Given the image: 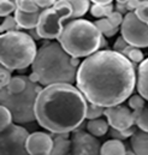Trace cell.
Returning a JSON list of instances; mask_svg holds the SVG:
<instances>
[{
	"label": "cell",
	"mask_w": 148,
	"mask_h": 155,
	"mask_svg": "<svg viewBox=\"0 0 148 155\" xmlns=\"http://www.w3.org/2000/svg\"><path fill=\"white\" fill-rule=\"evenodd\" d=\"M72 16V6L70 1H56L49 8L42 10L36 31L40 39L58 40L60 38L65 22Z\"/></svg>",
	"instance_id": "cell-7"
},
{
	"label": "cell",
	"mask_w": 148,
	"mask_h": 155,
	"mask_svg": "<svg viewBox=\"0 0 148 155\" xmlns=\"http://www.w3.org/2000/svg\"><path fill=\"white\" fill-rule=\"evenodd\" d=\"M104 35L88 19L69 21L58 39L64 51L75 58H88L101 48Z\"/></svg>",
	"instance_id": "cell-4"
},
{
	"label": "cell",
	"mask_w": 148,
	"mask_h": 155,
	"mask_svg": "<svg viewBox=\"0 0 148 155\" xmlns=\"http://www.w3.org/2000/svg\"><path fill=\"white\" fill-rule=\"evenodd\" d=\"M122 38L130 46L137 48L148 47V25L142 23L135 12H129L120 27Z\"/></svg>",
	"instance_id": "cell-9"
},
{
	"label": "cell",
	"mask_w": 148,
	"mask_h": 155,
	"mask_svg": "<svg viewBox=\"0 0 148 155\" xmlns=\"http://www.w3.org/2000/svg\"><path fill=\"white\" fill-rule=\"evenodd\" d=\"M25 87H27V76H15L12 77L6 89L11 94H19L25 89Z\"/></svg>",
	"instance_id": "cell-23"
},
{
	"label": "cell",
	"mask_w": 148,
	"mask_h": 155,
	"mask_svg": "<svg viewBox=\"0 0 148 155\" xmlns=\"http://www.w3.org/2000/svg\"><path fill=\"white\" fill-rule=\"evenodd\" d=\"M1 66L10 71L25 70L33 65L37 54L35 40L28 33L12 31L1 34Z\"/></svg>",
	"instance_id": "cell-5"
},
{
	"label": "cell",
	"mask_w": 148,
	"mask_h": 155,
	"mask_svg": "<svg viewBox=\"0 0 148 155\" xmlns=\"http://www.w3.org/2000/svg\"><path fill=\"white\" fill-rule=\"evenodd\" d=\"M29 135L28 130L18 124H11L1 130V155H29L27 149Z\"/></svg>",
	"instance_id": "cell-8"
},
{
	"label": "cell",
	"mask_w": 148,
	"mask_h": 155,
	"mask_svg": "<svg viewBox=\"0 0 148 155\" xmlns=\"http://www.w3.org/2000/svg\"><path fill=\"white\" fill-rule=\"evenodd\" d=\"M146 100L140 95V94H134L128 99V107L134 112V111H140L145 108Z\"/></svg>",
	"instance_id": "cell-26"
},
{
	"label": "cell",
	"mask_w": 148,
	"mask_h": 155,
	"mask_svg": "<svg viewBox=\"0 0 148 155\" xmlns=\"http://www.w3.org/2000/svg\"><path fill=\"white\" fill-rule=\"evenodd\" d=\"M130 146L136 155H148V132L142 130L135 131L130 137Z\"/></svg>",
	"instance_id": "cell-15"
},
{
	"label": "cell",
	"mask_w": 148,
	"mask_h": 155,
	"mask_svg": "<svg viewBox=\"0 0 148 155\" xmlns=\"http://www.w3.org/2000/svg\"><path fill=\"white\" fill-rule=\"evenodd\" d=\"M94 24H95V27L99 29V31H100L103 35H105L106 38H112V36H114V35L120 30L119 28H114L111 23L109 22L107 18L98 19V21L94 22Z\"/></svg>",
	"instance_id": "cell-20"
},
{
	"label": "cell",
	"mask_w": 148,
	"mask_h": 155,
	"mask_svg": "<svg viewBox=\"0 0 148 155\" xmlns=\"http://www.w3.org/2000/svg\"><path fill=\"white\" fill-rule=\"evenodd\" d=\"M134 64L113 49H103L86 58L77 71L76 87L89 104L109 108L122 105L135 89Z\"/></svg>",
	"instance_id": "cell-1"
},
{
	"label": "cell",
	"mask_w": 148,
	"mask_h": 155,
	"mask_svg": "<svg viewBox=\"0 0 148 155\" xmlns=\"http://www.w3.org/2000/svg\"><path fill=\"white\" fill-rule=\"evenodd\" d=\"M53 136L42 132L35 131L29 135L27 141V149L29 155H49L53 149Z\"/></svg>",
	"instance_id": "cell-12"
},
{
	"label": "cell",
	"mask_w": 148,
	"mask_h": 155,
	"mask_svg": "<svg viewBox=\"0 0 148 155\" xmlns=\"http://www.w3.org/2000/svg\"><path fill=\"white\" fill-rule=\"evenodd\" d=\"M71 155H101L98 137L84 130H76L71 136Z\"/></svg>",
	"instance_id": "cell-10"
},
{
	"label": "cell",
	"mask_w": 148,
	"mask_h": 155,
	"mask_svg": "<svg viewBox=\"0 0 148 155\" xmlns=\"http://www.w3.org/2000/svg\"><path fill=\"white\" fill-rule=\"evenodd\" d=\"M125 144L119 140H109L101 146V155H125Z\"/></svg>",
	"instance_id": "cell-18"
},
{
	"label": "cell",
	"mask_w": 148,
	"mask_h": 155,
	"mask_svg": "<svg viewBox=\"0 0 148 155\" xmlns=\"http://www.w3.org/2000/svg\"><path fill=\"white\" fill-rule=\"evenodd\" d=\"M104 113H105V108L104 107L88 102V107H87V119L88 120L99 119L100 117L104 116Z\"/></svg>",
	"instance_id": "cell-28"
},
{
	"label": "cell",
	"mask_w": 148,
	"mask_h": 155,
	"mask_svg": "<svg viewBox=\"0 0 148 155\" xmlns=\"http://www.w3.org/2000/svg\"><path fill=\"white\" fill-rule=\"evenodd\" d=\"M135 15L137 16V18L148 25V1H142L141 5L139 6V8L135 11Z\"/></svg>",
	"instance_id": "cell-32"
},
{
	"label": "cell",
	"mask_w": 148,
	"mask_h": 155,
	"mask_svg": "<svg viewBox=\"0 0 148 155\" xmlns=\"http://www.w3.org/2000/svg\"><path fill=\"white\" fill-rule=\"evenodd\" d=\"M35 2H36V5L39 6V8H40V10H46V8L52 7V6L54 5V2H56V1L49 0V1H35Z\"/></svg>",
	"instance_id": "cell-37"
},
{
	"label": "cell",
	"mask_w": 148,
	"mask_h": 155,
	"mask_svg": "<svg viewBox=\"0 0 148 155\" xmlns=\"http://www.w3.org/2000/svg\"><path fill=\"white\" fill-rule=\"evenodd\" d=\"M135 131H136V129L134 126L128 129V130H125V131H118V130H114L112 127H110V130H109L112 140H119V141H123V140H126V138L131 137L135 134Z\"/></svg>",
	"instance_id": "cell-29"
},
{
	"label": "cell",
	"mask_w": 148,
	"mask_h": 155,
	"mask_svg": "<svg viewBox=\"0 0 148 155\" xmlns=\"http://www.w3.org/2000/svg\"><path fill=\"white\" fill-rule=\"evenodd\" d=\"M53 149L49 155H71V138L69 134H53Z\"/></svg>",
	"instance_id": "cell-14"
},
{
	"label": "cell",
	"mask_w": 148,
	"mask_h": 155,
	"mask_svg": "<svg viewBox=\"0 0 148 155\" xmlns=\"http://www.w3.org/2000/svg\"><path fill=\"white\" fill-rule=\"evenodd\" d=\"M41 12L42 11H39L35 13H27L21 10H17L15 12V18L21 29L33 30V29H36L39 25V19H40Z\"/></svg>",
	"instance_id": "cell-13"
},
{
	"label": "cell",
	"mask_w": 148,
	"mask_h": 155,
	"mask_svg": "<svg viewBox=\"0 0 148 155\" xmlns=\"http://www.w3.org/2000/svg\"><path fill=\"white\" fill-rule=\"evenodd\" d=\"M69 55L59 42H45L39 49L32 65L33 72L39 76V84L48 87L53 84L76 83L78 69L71 64Z\"/></svg>",
	"instance_id": "cell-3"
},
{
	"label": "cell",
	"mask_w": 148,
	"mask_h": 155,
	"mask_svg": "<svg viewBox=\"0 0 148 155\" xmlns=\"http://www.w3.org/2000/svg\"><path fill=\"white\" fill-rule=\"evenodd\" d=\"M137 81H136V88L139 94L148 101V58H146L137 69Z\"/></svg>",
	"instance_id": "cell-16"
},
{
	"label": "cell",
	"mask_w": 148,
	"mask_h": 155,
	"mask_svg": "<svg viewBox=\"0 0 148 155\" xmlns=\"http://www.w3.org/2000/svg\"><path fill=\"white\" fill-rule=\"evenodd\" d=\"M134 124L139 127V130H142L148 132V107H145L140 111H134Z\"/></svg>",
	"instance_id": "cell-21"
},
{
	"label": "cell",
	"mask_w": 148,
	"mask_h": 155,
	"mask_svg": "<svg viewBox=\"0 0 148 155\" xmlns=\"http://www.w3.org/2000/svg\"><path fill=\"white\" fill-rule=\"evenodd\" d=\"M19 25L15 18V16H8L6 18H4L2 23H1V33L6 34V33H12V31H19Z\"/></svg>",
	"instance_id": "cell-25"
},
{
	"label": "cell",
	"mask_w": 148,
	"mask_h": 155,
	"mask_svg": "<svg viewBox=\"0 0 148 155\" xmlns=\"http://www.w3.org/2000/svg\"><path fill=\"white\" fill-rule=\"evenodd\" d=\"M0 114H1V130L6 129L7 126H10L11 124H13V117L12 113L10 112L8 108H6L5 106H1V110H0Z\"/></svg>",
	"instance_id": "cell-31"
},
{
	"label": "cell",
	"mask_w": 148,
	"mask_h": 155,
	"mask_svg": "<svg viewBox=\"0 0 148 155\" xmlns=\"http://www.w3.org/2000/svg\"><path fill=\"white\" fill-rule=\"evenodd\" d=\"M107 19H109V22L111 23L114 28H119V27H122V24H123L124 16L120 15L119 12H117V11H113L111 15L107 17Z\"/></svg>",
	"instance_id": "cell-34"
},
{
	"label": "cell",
	"mask_w": 148,
	"mask_h": 155,
	"mask_svg": "<svg viewBox=\"0 0 148 155\" xmlns=\"http://www.w3.org/2000/svg\"><path fill=\"white\" fill-rule=\"evenodd\" d=\"M72 6V16L70 21L79 19L82 16L87 13L88 10H90V2L89 1H70Z\"/></svg>",
	"instance_id": "cell-24"
},
{
	"label": "cell",
	"mask_w": 148,
	"mask_h": 155,
	"mask_svg": "<svg viewBox=\"0 0 148 155\" xmlns=\"http://www.w3.org/2000/svg\"><path fill=\"white\" fill-rule=\"evenodd\" d=\"M128 46H129V43L123 39L122 36H119L118 39L116 40V42L113 43V51H116L118 53H122V51H124Z\"/></svg>",
	"instance_id": "cell-35"
},
{
	"label": "cell",
	"mask_w": 148,
	"mask_h": 155,
	"mask_svg": "<svg viewBox=\"0 0 148 155\" xmlns=\"http://www.w3.org/2000/svg\"><path fill=\"white\" fill-rule=\"evenodd\" d=\"M111 2H112L111 0H100V1H98V0H93V4H96V5H103V6L109 5V4H111Z\"/></svg>",
	"instance_id": "cell-39"
},
{
	"label": "cell",
	"mask_w": 148,
	"mask_h": 155,
	"mask_svg": "<svg viewBox=\"0 0 148 155\" xmlns=\"http://www.w3.org/2000/svg\"><path fill=\"white\" fill-rule=\"evenodd\" d=\"M86 130L95 137H101V136H105L109 132L110 125H109L106 119L99 118V119L88 120V123L86 124Z\"/></svg>",
	"instance_id": "cell-17"
},
{
	"label": "cell",
	"mask_w": 148,
	"mask_h": 155,
	"mask_svg": "<svg viewBox=\"0 0 148 155\" xmlns=\"http://www.w3.org/2000/svg\"><path fill=\"white\" fill-rule=\"evenodd\" d=\"M114 8H116V11H117V12H119V13H120V15H123L124 17L130 12V11L128 10L126 1H124V0H119V1H117V2H116V5H114Z\"/></svg>",
	"instance_id": "cell-36"
},
{
	"label": "cell",
	"mask_w": 148,
	"mask_h": 155,
	"mask_svg": "<svg viewBox=\"0 0 148 155\" xmlns=\"http://www.w3.org/2000/svg\"><path fill=\"white\" fill-rule=\"evenodd\" d=\"M17 11V5L16 1H7V0H2L0 2V16L6 18L8 16H11V13H15Z\"/></svg>",
	"instance_id": "cell-27"
},
{
	"label": "cell",
	"mask_w": 148,
	"mask_h": 155,
	"mask_svg": "<svg viewBox=\"0 0 148 155\" xmlns=\"http://www.w3.org/2000/svg\"><path fill=\"white\" fill-rule=\"evenodd\" d=\"M16 5H17V10H21L27 13H35L39 11H42L39 8L35 1H16Z\"/></svg>",
	"instance_id": "cell-30"
},
{
	"label": "cell",
	"mask_w": 148,
	"mask_h": 155,
	"mask_svg": "<svg viewBox=\"0 0 148 155\" xmlns=\"http://www.w3.org/2000/svg\"><path fill=\"white\" fill-rule=\"evenodd\" d=\"M87 100L74 84L43 87L35 105L37 124L51 134H70L87 119Z\"/></svg>",
	"instance_id": "cell-2"
},
{
	"label": "cell",
	"mask_w": 148,
	"mask_h": 155,
	"mask_svg": "<svg viewBox=\"0 0 148 155\" xmlns=\"http://www.w3.org/2000/svg\"><path fill=\"white\" fill-rule=\"evenodd\" d=\"M125 58H128L133 64H141L143 60H145V55L142 53V51L137 47H134V46H128L124 51H122V53Z\"/></svg>",
	"instance_id": "cell-19"
},
{
	"label": "cell",
	"mask_w": 148,
	"mask_h": 155,
	"mask_svg": "<svg viewBox=\"0 0 148 155\" xmlns=\"http://www.w3.org/2000/svg\"><path fill=\"white\" fill-rule=\"evenodd\" d=\"M104 116L106 117V120L110 127L118 130V131H125L135 125L133 111L129 107L123 106V105L105 108Z\"/></svg>",
	"instance_id": "cell-11"
},
{
	"label": "cell",
	"mask_w": 148,
	"mask_h": 155,
	"mask_svg": "<svg viewBox=\"0 0 148 155\" xmlns=\"http://www.w3.org/2000/svg\"><path fill=\"white\" fill-rule=\"evenodd\" d=\"M42 90L39 83H33L27 76V87L19 94H11L6 88H1L0 100L1 106L10 110L15 124H29L36 120L35 105L37 96Z\"/></svg>",
	"instance_id": "cell-6"
},
{
	"label": "cell",
	"mask_w": 148,
	"mask_h": 155,
	"mask_svg": "<svg viewBox=\"0 0 148 155\" xmlns=\"http://www.w3.org/2000/svg\"><path fill=\"white\" fill-rule=\"evenodd\" d=\"M125 155H136L133 150H126V153H125Z\"/></svg>",
	"instance_id": "cell-41"
},
{
	"label": "cell",
	"mask_w": 148,
	"mask_h": 155,
	"mask_svg": "<svg viewBox=\"0 0 148 155\" xmlns=\"http://www.w3.org/2000/svg\"><path fill=\"white\" fill-rule=\"evenodd\" d=\"M114 11V5L113 2L109 4V5H96V4H93L90 6V13L93 17H96V18H107L112 12Z\"/></svg>",
	"instance_id": "cell-22"
},
{
	"label": "cell",
	"mask_w": 148,
	"mask_h": 155,
	"mask_svg": "<svg viewBox=\"0 0 148 155\" xmlns=\"http://www.w3.org/2000/svg\"><path fill=\"white\" fill-rule=\"evenodd\" d=\"M141 2H142V1H126L128 10H129L130 12H135V11L139 8V6L141 5Z\"/></svg>",
	"instance_id": "cell-38"
},
{
	"label": "cell",
	"mask_w": 148,
	"mask_h": 155,
	"mask_svg": "<svg viewBox=\"0 0 148 155\" xmlns=\"http://www.w3.org/2000/svg\"><path fill=\"white\" fill-rule=\"evenodd\" d=\"M11 72L12 71H10L8 69L1 66V70H0V84H1V88H6L10 84V82L12 79Z\"/></svg>",
	"instance_id": "cell-33"
},
{
	"label": "cell",
	"mask_w": 148,
	"mask_h": 155,
	"mask_svg": "<svg viewBox=\"0 0 148 155\" xmlns=\"http://www.w3.org/2000/svg\"><path fill=\"white\" fill-rule=\"evenodd\" d=\"M28 77H29V79H30L33 83H39V76H37L35 72H32Z\"/></svg>",
	"instance_id": "cell-40"
}]
</instances>
